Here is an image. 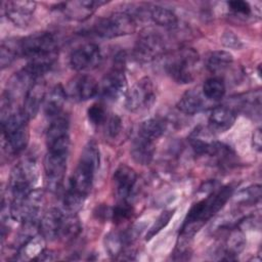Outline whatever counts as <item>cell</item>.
<instances>
[{
	"instance_id": "7c38bea8",
	"label": "cell",
	"mask_w": 262,
	"mask_h": 262,
	"mask_svg": "<svg viewBox=\"0 0 262 262\" xmlns=\"http://www.w3.org/2000/svg\"><path fill=\"white\" fill-rule=\"evenodd\" d=\"M156 100V90L148 77L138 80L126 93V108L132 113L149 108Z\"/></svg>"
},
{
	"instance_id": "836d02e7",
	"label": "cell",
	"mask_w": 262,
	"mask_h": 262,
	"mask_svg": "<svg viewBox=\"0 0 262 262\" xmlns=\"http://www.w3.org/2000/svg\"><path fill=\"white\" fill-rule=\"evenodd\" d=\"M174 212H175V209L173 210H165L163 211L159 216L158 218L156 219V221L154 222V224L149 227V229L147 230L146 232V235H145V239L146 241H149L155 235H157L162 229H164V227L167 226V224L170 222L171 218L173 217L174 215Z\"/></svg>"
},
{
	"instance_id": "30bf717a",
	"label": "cell",
	"mask_w": 262,
	"mask_h": 262,
	"mask_svg": "<svg viewBox=\"0 0 262 262\" xmlns=\"http://www.w3.org/2000/svg\"><path fill=\"white\" fill-rule=\"evenodd\" d=\"M124 56L122 54L118 55L112 70L107 72L100 83H98V95L101 98L114 101L126 91L127 80L124 72Z\"/></svg>"
},
{
	"instance_id": "8d00e7d4",
	"label": "cell",
	"mask_w": 262,
	"mask_h": 262,
	"mask_svg": "<svg viewBox=\"0 0 262 262\" xmlns=\"http://www.w3.org/2000/svg\"><path fill=\"white\" fill-rule=\"evenodd\" d=\"M260 198H261V186L259 184H255L242 190L238 193L236 201L242 204L253 205L259 202Z\"/></svg>"
},
{
	"instance_id": "ba28073f",
	"label": "cell",
	"mask_w": 262,
	"mask_h": 262,
	"mask_svg": "<svg viewBox=\"0 0 262 262\" xmlns=\"http://www.w3.org/2000/svg\"><path fill=\"white\" fill-rule=\"evenodd\" d=\"M38 167L33 159H24L11 170L9 178V191L11 200L28 195L38 180Z\"/></svg>"
},
{
	"instance_id": "9c48e42d",
	"label": "cell",
	"mask_w": 262,
	"mask_h": 262,
	"mask_svg": "<svg viewBox=\"0 0 262 262\" xmlns=\"http://www.w3.org/2000/svg\"><path fill=\"white\" fill-rule=\"evenodd\" d=\"M44 204V192L41 189H33L21 199L11 200L9 204V215L14 221L20 223L36 222L37 217Z\"/></svg>"
},
{
	"instance_id": "484cf974",
	"label": "cell",
	"mask_w": 262,
	"mask_h": 262,
	"mask_svg": "<svg viewBox=\"0 0 262 262\" xmlns=\"http://www.w3.org/2000/svg\"><path fill=\"white\" fill-rule=\"evenodd\" d=\"M232 62V54L225 50L212 51L206 58V67L213 74H221L225 72Z\"/></svg>"
},
{
	"instance_id": "5b68a950",
	"label": "cell",
	"mask_w": 262,
	"mask_h": 262,
	"mask_svg": "<svg viewBox=\"0 0 262 262\" xmlns=\"http://www.w3.org/2000/svg\"><path fill=\"white\" fill-rule=\"evenodd\" d=\"M29 120L21 108L2 118L3 145L8 152L19 154L27 147L30 138Z\"/></svg>"
},
{
	"instance_id": "8992f818",
	"label": "cell",
	"mask_w": 262,
	"mask_h": 262,
	"mask_svg": "<svg viewBox=\"0 0 262 262\" xmlns=\"http://www.w3.org/2000/svg\"><path fill=\"white\" fill-rule=\"evenodd\" d=\"M199 53L193 48H182L173 52L166 60L165 70L177 83L187 84L195 78Z\"/></svg>"
},
{
	"instance_id": "ffe728a7",
	"label": "cell",
	"mask_w": 262,
	"mask_h": 262,
	"mask_svg": "<svg viewBox=\"0 0 262 262\" xmlns=\"http://www.w3.org/2000/svg\"><path fill=\"white\" fill-rule=\"evenodd\" d=\"M132 234L129 231H112L104 236V248L114 259H123L128 255L127 249L131 244Z\"/></svg>"
},
{
	"instance_id": "e0dca14e",
	"label": "cell",
	"mask_w": 262,
	"mask_h": 262,
	"mask_svg": "<svg viewBox=\"0 0 262 262\" xmlns=\"http://www.w3.org/2000/svg\"><path fill=\"white\" fill-rule=\"evenodd\" d=\"M103 4H105V1L101 0L71 1L58 4L57 9L61 11L66 15V17L73 20L82 21L91 16L93 12Z\"/></svg>"
},
{
	"instance_id": "6da1fadb",
	"label": "cell",
	"mask_w": 262,
	"mask_h": 262,
	"mask_svg": "<svg viewBox=\"0 0 262 262\" xmlns=\"http://www.w3.org/2000/svg\"><path fill=\"white\" fill-rule=\"evenodd\" d=\"M99 161V148L96 142L91 140L84 146L78 166L70 178L64 192L62 202L67 212L76 213L83 206L92 188Z\"/></svg>"
},
{
	"instance_id": "d6986e66",
	"label": "cell",
	"mask_w": 262,
	"mask_h": 262,
	"mask_svg": "<svg viewBox=\"0 0 262 262\" xmlns=\"http://www.w3.org/2000/svg\"><path fill=\"white\" fill-rule=\"evenodd\" d=\"M45 96V85L42 80L35 82L26 92L20 108L29 119L34 118L38 114Z\"/></svg>"
},
{
	"instance_id": "f546056e",
	"label": "cell",
	"mask_w": 262,
	"mask_h": 262,
	"mask_svg": "<svg viewBox=\"0 0 262 262\" xmlns=\"http://www.w3.org/2000/svg\"><path fill=\"white\" fill-rule=\"evenodd\" d=\"M150 19L158 26L165 28H174L178 23L177 15L169 8L155 5L148 9Z\"/></svg>"
},
{
	"instance_id": "74e56055",
	"label": "cell",
	"mask_w": 262,
	"mask_h": 262,
	"mask_svg": "<svg viewBox=\"0 0 262 262\" xmlns=\"http://www.w3.org/2000/svg\"><path fill=\"white\" fill-rule=\"evenodd\" d=\"M104 127H105V133L107 134L108 137L111 138H116L122 129V120L118 115H112L110 117H107L105 123H104Z\"/></svg>"
},
{
	"instance_id": "d4e9b609",
	"label": "cell",
	"mask_w": 262,
	"mask_h": 262,
	"mask_svg": "<svg viewBox=\"0 0 262 262\" xmlns=\"http://www.w3.org/2000/svg\"><path fill=\"white\" fill-rule=\"evenodd\" d=\"M45 241L46 239L40 233L34 234L18 247L15 259L37 260L40 254L45 250Z\"/></svg>"
},
{
	"instance_id": "2e32d148",
	"label": "cell",
	"mask_w": 262,
	"mask_h": 262,
	"mask_svg": "<svg viewBox=\"0 0 262 262\" xmlns=\"http://www.w3.org/2000/svg\"><path fill=\"white\" fill-rule=\"evenodd\" d=\"M4 11L7 18L16 27L29 26L36 9V2L27 0L7 1L4 3Z\"/></svg>"
},
{
	"instance_id": "8fae6325",
	"label": "cell",
	"mask_w": 262,
	"mask_h": 262,
	"mask_svg": "<svg viewBox=\"0 0 262 262\" xmlns=\"http://www.w3.org/2000/svg\"><path fill=\"white\" fill-rule=\"evenodd\" d=\"M165 51V41L163 37L151 29H146L139 35L134 49V58L141 63L150 62L160 57Z\"/></svg>"
},
{
	"instance_id": "7a4b0ae2",
	"label": "cell",
	"mask_w": 262,
	"mask_h": 262,
	"mask_svg": "<svg viewBox=\"0 0 262 262\" xmlns=\"http://www.w3.org/2000/svg\"><path fill=\"white\" fill-rule=\"evenodd\" d=\"M21 55L28 59L25 69L36 79H42L57 57V43L50 32H37L20 39Z\"/></svg>"
},
{
	"instance_id": "9a60e30c",
	"label": "cell",
	"mask_w": 262,
	"mask_h": 262,
	"mask_svg": "<svg viewBox=\"0 0 262 262\" xmlns=\"http://www.w3.org/2000/svg\"><path fill=\"white\" fill-rule=\"evenodd\" d=\"M66 91L74 101H86L98 95V83L92 76L82 74L71 80Z\"/></svg>"
},
{
	"instance_id": "f35d334b",
	"label": "cell",
	"mask_w": 262,
	"mask_h": 262,
	"mask_svg": "<svg viewBox=\"0 0 262 262\" xmlns=\"http://www.w3.org/2000/svg\"><path fill=\"white\" fill-rule=\"evenodd\" d=\"M229 10L234 13L235 15H239L243 17H248L252 13L251 6L248 2L246 1H241V0H235V1H229L227 2Z\"/></svg>"
},
{
	"instance_id": "d590c367",
	"label": "cell",
	"mask_w": 262,
	"mask_h": 262,
	"mask_svg": "<svg viewBox=\"0 0 262 262\" xmlns=\"http://www.w3.org/2000/svg\"><path fill=\"white\" fill-rule=\"evenodd\" d=\"M87 117L89 122L94 126H99L103 123H105L107 119V113L102 103H93L88 110H87Z\"/></svg>"
},
{
	"instance_id": "3957f363",
	"label": "cell",
	"mask_w": 262,
	"mask_h": 262,
	"mask_svg": "<svg viewBox=\"0 0 262 262\" xmlns=\"http://www.w3.org/2000/svg\"><path fill=\"white\" fill-rule=\"evenodd\" d=\"M232 192L233 188L230 185H225L213 190L208 196L195 203L188 211L181 225L179 231L181 242H186L188 238H191L207 221L223 208L231 198Z\"/></svg>"
},
{
	"instance_id": "7402d4cb",
	"label": "cell",
	"mask_w": 262,
	"mask_h": 262,
	"mask_svg": "<svg viewBox=\"0 0 262 262\" xmlns=\"http://www.w3.org/2000/svg\"><path fill=\"white\" fill-rule=\"evenodd\" d=\"M68 94L66 89L60 85H55L45 96L44 113L50 120L61 115Z\"/></svg>"
},
{
	"instance_id": "60d3db41",
	"label": "cell",
	"mask_w": 262,
	"mask_h": 262,
	"mask_svg": "<svg viewBox=\"0 0 262 262\" xmlns=\"http://www.w3.org/2000/svg\"><path fill=\"white\" fill-rule=\"evenodd\" d=\"M261 138H262L261 130L260 128H258L254 131V134H253V146L257 151L261 150Z\"/></svg>"
},
{
	"instance_id": "1f68e13d",
	"label": "cell",
	"mask_w": 262,
	"mask_h": 262,
	"mask_svg": "<svg viewBox=\"0 0 262 262\" xmlns=\"http://www.w3.org/2000/svg\"><path fill=\"white\" fill-rule=\"evenodd\" d=\"M70 122L67 116L59 115L51 119L46 130V142L69 135Z\"/></svg>"
},
{
	"instance_id": "d6a6232c",
	"label": "cell",
	"mask_w": 262,
	"mask_h": 262,
	"mask_svg": "<svg viewBox=\"0 0 262 262\" xmlns=\"http://www.w3.org/2000/svg\"><path fill=\"white\" fill-rule=\"evenodd\" d=\"M261 93L260 91L249 92L243 95H238L236 100L238 101V108L245 112L246 114H256L260 115V106H261Z\"/></svg>"
},
{
	"instance_id": "4fadbf2b",
	"label": "cell",
	"mask_w": 262,
	"mask_h": 262,
	"mask_svg": "<svg viewBox=\"0 0 262 262\" xmlns=\"http://www.w3.org/2000/svg\"><path fill=\"white\" fill-rule=\"evenodd\" d=\"M102 60L99 46L95 43H85L75 48L70 55V66L77 72L91 71Z\"/></svg>"
},
{
	"instance_id": "5bb4252c",
	"label": "cell",
	"mask_w": 262,
	"mask_h": 262,
	"mask_svg": "<svg viewBox=\"0 0 262 262\" xmlns=\"http://www.w3.org/2000/svg\"><path fill=\"white\" fill-rule=\"evenodd\" d=\"M113 180L117 200L130 202L137 182L135 171L131 167L122 164L116 169Z\"/></svg>"
},
{
	"instance_id": "603a6c76",
	"label": "cell",
	"mask_w": 262,
	"mask_h": 262,
	"mask_svg": "<svg viewBox=\"0 0 262 262\" xmlns=\"http://www.w3.org/2000/svg\"><path fill=\"white\" fill-rule=\"evenodd\" d=\"M205 96L196 89L187 90L177 102V108L186 115H195L205 108Z\"/></svg>"
},
{
	"instance_id": "44dd1931",
	"label": "cell",
	"mask_w": 262,
	"mask_h": 262,
	"mask_svg": "<svg viewBox=\"0 0 262 262\" xmlns=\"http://www.w3.org/2000/svg\"><path fill=\"white\" fill-rule=\"evenodd\" d=\"M236 119V112L227 105H220L212 110L209 117L211 131L222 133L232 127Z\"/></svg>"
},
{
	"instance_id": "52a82bcc",
	"label": "cell",
	"mask_w": 262,
	"mask_h": 262,
	"mask_svg": "<svg viewBox=\"0 0 262 262\" xmlns=\"http://www.w3.org/2000/svg\"><path fill=\"white\" fill-rule=\"evenodd\" d=\"M136 21L129 12H115L108 16L99 18L88 31L89 34L100 38H117L134 33Z\"/></svg>"
},
{
	"instance_id": "83f0119b",
	"label": "cell",
	"mask_w": 262,
	"mask_h": 262,
	"mask_svg": "<svg viewBox=\"0 0 262 262\" xmlns=\"http://www.w3.org/2000/svg\"><path fill=\"white\" fill-rule=\"evenodd\" d=\"M166 127L167 124L164 120L160 118H150L140 124L138 135L155 142L164 134Z\"/></svg>"
},
{
	"instance_id": "cb8c5ba5",
	"label": "cell",
	"mask_w": 262,
	"mask_h": 262,
	"mask_svg": "<svg viewBox=\"0 0 262 262\" xmlns=\"http://www.w3.org/2000/svg\"><path fill=\"white\" fill-rule=\"evenodd\" d=\"M130 154L132 159L137 164L148 165L151 162L155 154L154 141L137 135L132 141Z\"/></svg>"
},
{
	"instance_id": "277c9868",
	"label": "cell",
	"mask_w": 262,
	"mask_h": 262,
	"mask_svg": "<svg viewBox=\"0 0 262 262\" xmlns=\"http://www.w3.org/2000/svg\"><path fill=\"white\" fill-rule=\"evenodd\" d=\"M47 152L44 159V171L46 186L51 191L60 188L67 169V161L70 148L69 135L46 142Z\"/></svg>"
},
{
	"instance_id": "ab89813d",
	"label": "cell",
	"mask_w": 262,
	"mask_h": 262,
	"mask_svg": "<svg viewBox=\"0 0 262 262\" xmlns=\"http://www.w3.org/2000/svg\"><path fill=\"white\" fill-rule=\"evenodd\" d=\"M221 42L228 48L238 49L242 47L241 39L231 31H225L221 37Z\"/></svg>"
},
{
	"instance_id": "e575fe53",
	"label": "cell",
	"mask_w": 262,
	"mask_h": 262,
	"mask_svg": "<svg viewBox=\"0 0 262 262\" xmlns=\"http://www.w3.org/2000/svg\"><path fill=\"white\" fill-rule=\"evenodd\" d=\"M133 213L130 202L118 201L117 205L111 209V219L115 223H122L129 219Z\"/></svg>"
},
{
	"instance_id": "b9f144b4",
	"label": "cell",
	"mask_w": 262,
	"mask_h": 262,
	"mask_svg": "<svg viewBox=\"0 0 262 262\" xmlns=\"http://www.w3.org/2000/svg\"><path fill=\"white\" fill-rule=\"evenodd\" d=\"M55 257H54V253L51 251V250H44L40 256L38 257V261H48V260H54Z\"/></svg>"
},
{
	"instance_id": "4316f807",
	"label": "cell",
	"mask_w": 262,
	"mask_h": 262,
	"mask_svg": "<svg viewBox=\"0 0 262 262\" xmlns=\"http://www.w3.org/2000/svg\"><path fill=\"white\" fill-rule=\"evenodd\" d=\"M19 55H21L20 40L15 38H9L1 42L0 64L2 70L9 67Z\"/></svg>"
},
{
	"instance_id": "f1b7e54d",
	"label": "cell",
	"mask_w": 262,
	"mask_h": 262,
	"mask_svg": "<svg viewBox=\"0 0 262 262\" xmlns=\"http://www.w3.org/2000/svg\"><path fill=\"white\" fill-rule=\"evenodd\" d=\"M81 229L82 226L76 213L67 212L66 214H63L59 238L66 242L73 241L80 234Z\"/></svg>"
},
{
	"instance_id": "ac0fdd59",
	"label": "cell",
	"mask_w": 262,
	"mask_h": 262,
	"mask_svg": "<svg viewBox=\"0 0 262 262\" xmlns=\"http://www.w3.org/2000/svg\"><path fill=\"white\" fill-rule=\"evenodd\" d=\"M63 214L56 208H50L44 213L39 221V233L46 241H54L59 238Z\"/></svg>"
},
{
	"instance_id": "4dcf8cb0",
	"label": "cell",
	"mask_w": 262,
	"mask_h": 262,
	"mask_svg": "<svg viewBox=\"0 0 262 262\" xmlns=\"http://www.w3.org/2000/svg\"><path fill=\"white\" fill-rule=\"evenodd\" d=\"M202 93L206 99L213 101L220 100L225 94V84L219 77L209 78L203 84Z\"/></svg>"
}]
</instances>
